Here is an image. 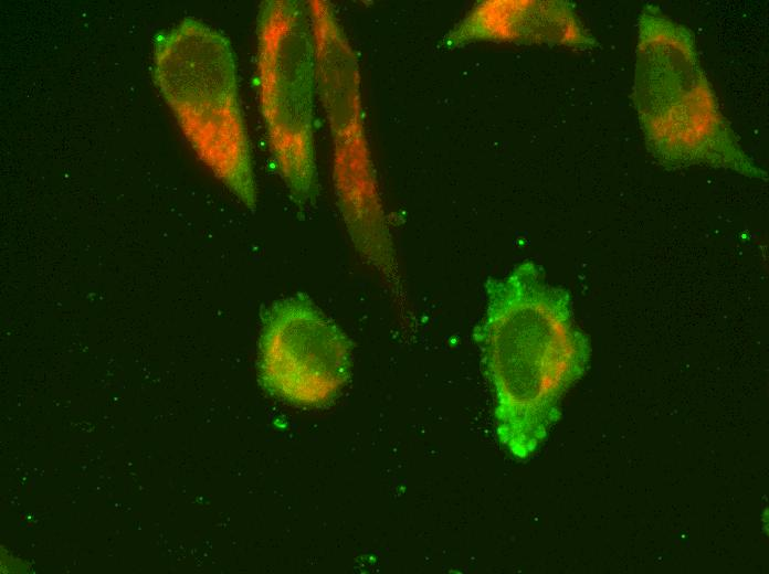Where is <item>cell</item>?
<instances>
[{
  "mask_svg": "<svg viewBox=\"0 0 769 574\" xmlns=\"http://www.w3.org/2000/svg\"><path fill=\"white\" fill-rule=\"evenodd\" d=\"M485 311L473 329L494 397L496 438L517 459L531 456L560 415L590 359L570 294L533 262L484 284Z\"/></svg>",
  "mask_w": 769,
  "mask_h": 574,
  "instance_id": "6da1fadb",
  "label": "cell"
},
{
  "mask_svg": "<svg viewBox=\"0 0 769 574\" xmlns=\"http://www.w3.org/2000/svg\"><path fill=\"white\" fill-rule=\"evenodd\" d=\"M633 98L647 148L661 164H704L767 180L723 117L692 32L653 4L640 17Z\"/></svg>",
  "mask_w": 769,
  "mask_h": 574,
  "instance_id": "7a4b0ae2",
  "label": "cell"
},
{
  "mask_svg": "<svg viewBox=\"0 0 769 574\" xmlns=\"http://www.w3.org/2000/svg\"><path fill=\"white\" fill-rule=\"evenodd\" d=\"M152 78L199 159L250 210L257 191L228 39L187 18L154 44Z\"/></svg>",
  "mask_w": 769,
  "mask_h": 574,
  "instance_id": "3957f363",
  "label": "cell"
},
{
  "mask_svg": "<svg viewBox=\"0 0 769 574\" xmlns=\"http://www.w3.org/2000/svg\"><path fill=\"white\" fill-rule=\"evenodd\" d=\"M259 100L268 147L293 201L317 192L314 144L315 49L308 3L267 0L257 17Z\"/></svg>",
  "mask_w": 769,
  "mask_h": 574,
  "instance_id": "277c9868",
  "label": "cell"
},
{
  "mask_svg": "<svg viewBox=\"0 0 769 574\" xmlns=\"http://www.w3.org/2000/svg\"><path fill=\"white\" fill-rule=\"evenodd\" d=\"M351 346L306 296L275 301L265 312L259 374L273 395L299 406L331 401L347 383Z\"/></svg>",
  "mask_w": 769,
  "mask_h": 574,
  "instance_id": "5b68a950",
  "label": "cell"
}]
</instances>
